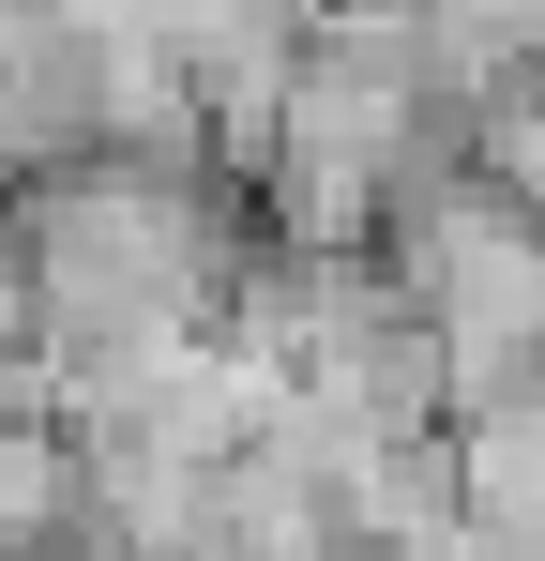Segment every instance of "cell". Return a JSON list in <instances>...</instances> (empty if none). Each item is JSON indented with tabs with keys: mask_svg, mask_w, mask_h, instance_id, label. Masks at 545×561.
<instances>
[{
	"mask_svg": "<svg viewBox=\"0 0 545 561\" xmlns=\"http://www.w3.org/2000/svg\"><path fill=\"white\" fill-rule=\"evenodd\" d=\"M454 516H469L500 561H545V394L454 425Z\"/></svg>",
	"mask_w": 545,
	"mask_h": 561,
	"instance_id": "3957f363",
	"label": "cell"
},
{
	"mask_svg": "<svg viewBox=\"0 0 545 561\" xmlns=\"http://www.w3.org/2000/svg\"><path fill=\"white\" fill-rule=\"evenodd\" d=\"M31 228V288H46V365H106L152 334H228L243 288V197L167 183V168H61V183L0 197Z\"/></svg>",
	"mask_w": 545,
	"mask_h": 561,
	"instance_id": "6da1fadb",
	"label": "cell"
},
{
	"mask_svg": "<svg viewBox=\"0 0 545 561\" xmlns=\"http://www.w3.org/2000/svg\"><path fill=\"white\" fill-rule=\"evenodd\" d=\"M425 77L440 106H500L515 77H545V0H425Z\"/></svg>",
	"mask_w": 545,
	"mask_h": 561,
	"instance_id": "277c9868",
	"label": "cell"
},
{
	"mask_svg": "<svg viewBox=\"0 0 545 561\" xmlns=\"http://www.w3.org/2000/svg\"><path fill=\"white\" fill-rule=\"evenodd\" d=\"M106 152V46L46 0H0V197Z\"/></svg>",
	"mask_w": 545,
	"mask_h": 561,
	"instance_id": "7a4b0ae2",
	"label": "cell"
},
{
	"mask_svg": "<svg viewBox=\"0 0 545 561\" xmlns=\"http://www.w3.org/2000/svg\"><path fill=\"white\" fill-rule=\"evenodd\" d=\"M31 561H121V547H106V531H91V516H77V531H61V547H31Z\"/></svg>",
	"mask_w": 545,
	"mask_h": 561,
	"instance_id": "ba28073f",
	"label": "cell"
},
{
	"mask_svg": "<svg viewBox=\"0 0 545 561\" xmlns=\"http://www.w3.org/2000/svg\"><path fill=\"white\" fill-rule=\"evenodd\" d=\"M379 561H500V547H485L469 516H425V531H394V547H379Z\"/></svg>",
	"mask_w": 545,
	"mask_h": 561,
	"instance_id": "52a82bcc",
	"label": "cell"
},
{
	"mask_svg": "<svg viewBox=\"0 0 545 561\" xmlns=\"http://www.w3.org/2000/svg\"><path fill=\"white\" fill-rule=\"evenodd\" d=\"M469 183L545 228V77H515L500 106H469Z\"/></svg>",
	"mask_w": 545,
	"mask_h": 561,
	"instance_id": "8992f818",
	"label": "cell"
},
{
	"mask_svg": "<svg viewBox=\"0 0 545 561\" xmlns=\"http://www.w3.org/2000/svg\"><path fill=\"white\" fill-rule=\"evenodd\" d=\"M77 516H91V470H77V440H61L46 410H0V561L61 547Z\"/></svg>",
	"mask_w": 545,
	"mask_h": 561,
	"instance_id": "5b68a950",
	"label": "cell"
}]
</instances>
